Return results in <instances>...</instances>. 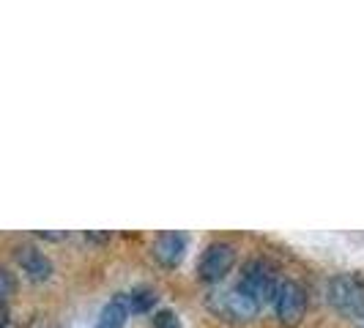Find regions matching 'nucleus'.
<instances>
[{
  "label": "nucleus",
  "instance_id": "12",
  "mask_svg": "<svg viewBox=\"0 0 364 328\" xmlns=\"http://www.w3.org/2000/svg\"><path fill=\"white\" fill-rule=\"evenodd\" d=\"M112 233H85V241H96V244H102V241H109Z\"/></svg>",
  "mask_w": 364,
  "mask_h": 328
},
{
  "label": "nucleus",
  "instance_id": "6",
  "mask_svg": "<svg viewBox=\"0 0 364 328\" xmlns=\"http://www.w3.org/2000/svg\"><path fill=\"white\" fill-rule=\"evenodd\" d=\"M151 255L164 268H178L183 263V257H186V236L176 233V230H164V233L154 238Z\"/></svg>",
  "mask_w": 364,
  "mask_h": 328
},
{
  "label": "nucleus",
  "instance_id": "1",
  "mask_svg": "<svg viewBox=\"0 0 364 328\" xmlns=\"http://www.w3.org/2000/svg\"><path fill=\"white\" fill-rule=\"evenodd\" d=\"M205 307H208V312L214 317L225 320V323H233V326L252 323L257 317V312H260V307L238 285L236 288H222V290L217 288V290H211L205 295Z\"/></svg>",
  "mask_w": 364,
  "mask_h": 328
},
{
  "label": "nucleus",
  "instance_id": "4",
  "mask_svg": "<svg viewBox=\"0 0 364 328\" xmlns=\"http://www.w3.org/2000/svg\"><path fill=\"white\" fill-rule=\"evenodd\" d=\"M236 266V249L225 241H214L203 249L200 260H198V276L205 285H219L228 273Z\"/></svg>",
  "mask_w": 364,
  "mask_h": 328
},
{
  "label": "nucleus",
  "instance_id": "9",
  "mask_svg": "<svg viewBox=\"0 0 364 328\" xmlns=\"http://www.w3.org/2000/svg\"><path fill=\"white\" fill-rule=\"evenodd\" d=\"M127 295V304H129V312H137V315H143V312H151L154 310V304H156V290L154 288H132L129 293H124Z\"/></svg>",
  "mask_w": 364,
  "mask_h": 328
},
{
  "label": "nucleus",
  "instance_id": "3",
  "mask_svg": "<svg viewBox=\"0 0 364 328\" xmlns=\"http://www.w3.org/2000/svg\"><path fill=\"white\" fill-rule=\"evenodd\" d=\"M238 288L247 293L257 307H266V304H274V298H277L279 279H277V273H274V268L266 260H250L241 268Z\"/></svg>",
  "mask_w": 364,
  "mask_h": 328
},
{
  "label": "nucleus",
  "instance_id": "10",
  "mask_svg": "<svg viewBox=\"0 0 364 328\" xmlns=\"http://www.w3.org/2000/svg\"><path fill=\"white\" fill-rule=\"evenodd\" d=\"M151 323L154 328H181V320H178V315L170 310H159L154 317H151Z\"/></svg>",
  "mask_w": 364,
  "mask_h": 328
},
{
  "label": "nucleus",
  "instance_id": "11",
  "mask_svg": "<svg viewBox=\"0 0 364 328\" xmlns=\"http://www.w3.org/2000/svg\"><path fill=\"white\" fill-rule=\"evenodd\" d=\"M0 285H3V290H0L3 304L9 307V301H11V295H14V276H11V271H0Z\"/></svg>",
  "mask_w": 364,
  "mask_h": 328
},
{
  "label": "nucleus",
  "instance_id": "7",
  "mask_svg": "<svg viewBox=\"0 0 364 328\" xmlns=\"http://www.w3.org/2000/svg\"><path fill=\"white\" fill-rule=\"evenodd\" d=\"M14 257H17V266L22 268V273L31 282H47L53 276V260L44 255V252H38L36 246L22 244V246H17Z\"/></svg>",
  "mask_w": 364,
  "mask_h": 328
},
{
  "label": "nucleus",
  "instance_id": "5",
  "mask_svg": "<svg viewBox=\"0 0 364 328\" xmlns=\"http://www.w3.org/2000/svg\"><path fill=\"white\" fill-rule=\"evenodd\" d=\"M274 312H277L282 326H299L301 317L307 315V293H304V288L299 282H293V279L279 282V290H277V298H274Z\"/></svg>",
  "mask_w": 364,
  "mask_h": 328
},
{
  "label": "nucleus",
  "instance_id": "2",
  "mask_svg": "<svg viewBox=\"0 0 364 328\" xmlns=\"http://www.w3.org/2000/svg\"><path fill=\"white\" fill-rule=\"evenodd\" d=\"M326 301L337 315L348 320H362L364 317V279L359 273H340L328 282Z\"/></svg>",
  "mask_w": 364,
  "mask_h": 328
},
{
  "label": "nucleus",
  "instance_id": "8",
  "mask_svg": "<svg viewBox=\"0 0 364 328\" xmlns=\"http://www.w3.org/2000/svg\"><path fill=\"white\" fill-rule=\"evenodd\" d=\"M129 317V304L127 295H118L112 298L105 310L99 312V320H96V328H124Z\"/></svg>",
  "mask_w": 364,
  "mask_h": 328
}]
</instances>
